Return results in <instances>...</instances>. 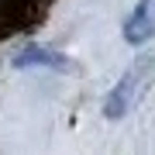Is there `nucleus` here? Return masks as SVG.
<instances>
[{"mask_svg":"<svg viewBox=\"0 0 155 155\" xmlns=\"http://www.w3.org/2000/svg\"><path fill=\"white\" fill-rule=\"evenodd\" d=\"M152 35H155V0H138L134 14L127 17V24H124V38L131 45H141V41H148Z\"/></svg>","mask_w":155,"mask_h":155,"instance_id":"f257e3e1","label":"nucleus"},{"mask_svg":"<svg viewBox=\"0 0 155 155\" xmlns=\"http://www.w3.org/2000/svg\"><path fill=\"white\" fill-rule=\"evenodd\" d=\"M138 76H141V69H131L121 83L114 86L110 100H107V114H110V117H117V114L127 110V100H131V90H134V83H138Z\"/></svg>","mask_w":155,"mask_h":155,"instance_id":"f03ea898","label":"nucleus"},{"mask_svg":"<svg viewBox=\"0 0 155 155\" xmlns=\"http://www.w3.org/2000/svg\"><path fill=\"white\" fill-rule=\"evenodd\" d=\"M17 66H52V69H62V66H69V62L62 55H55V52H48V48L31 45V48H24L21 55H17Z\"/></svg>","mask_w":155,"mask_h":155,"instance_id":"7ed1b4c3","label":"nucleus"}]
</instances>
